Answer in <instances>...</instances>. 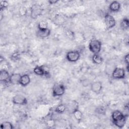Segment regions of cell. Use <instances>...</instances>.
Masks as SVG:
<instances>
[{"label": "cell", "mask_w": 129, "mask_h": 129, "mask_svg": "<svg viewBox=\"0 0 129 129\" xmlns=\"http://www.w3.org/2000/svg\"><path fill=\"white\" fill-rule=\"evenodd\" d=\"M96 110L97 113H99L100 114H104L105 113V108H104L102 106H100L97 108Z\"/></svg>", "instance_id": "obj_26"}, {"label": "cell", "mask_w": 129, "mask_h": 129, "mask_svg": "<svg viewBox=\"0 0 129 129\" xmlns=\"http://www.w3.org/2000/svg\"><path fill=\"white\" fill-rule=\"evenodd\" d=\"M120 4L117 1L112 2L109 6V9L110 11L113 12H117L120 9Z\"/></svg>", "instance_id": "obj_15"}, {"label": "cell", "mask_w": 129, "mask_h": 129, "mask_svg": "<svg viewBox=\"0 0 129 129\" xmlns=\"http://www.w3.org/2000/svg\"><path fill=\"white\" fill-rule=\"evenodd\" d=\"M12 102L14 104L16 105H25L27 104L28 101L27 98L23 95L17 94L13 97Z\"/></svg>", "instance_id": "obj_8"}, {"label": "cell", "mask_w": 129, "mask_h": 129, "mask_svg": "<svg viewBox=\"0 0 129 129\" xmlns=\"http://www.w3.org/2000/svg\"><path fill=\"white\" fill-rule=\"evenodd\" d=\"M20 13L22 16H24L25 15V14L27 13V10L26 9V8L25 7H22L20 9Z\"/></svg>", "instance_id": "obj_28"}, {"label": "cell", "mask_w": 129, "mask_h": 129, "mask_svg": "<svg viewBox=\"0 0 129 129\" xmlns=\"http://www.w3.org/2000/svg\"><path fill=\"white\" fill-rule=\"evenodd\" d=\"M10 75H9L8 72L5 70H1L0 71V80L1 82L4 83H9V79Z\"/></svg>", "instance_id": "obj_12"}, {"label": "cell", "mask_w": 129, "mask_h": 129, "mask_svg": "<svg viewBox=\"0 0 129 129\" xmlns=\"http://www.w3.org/2000/svg\"><path fill=\"white\" fill-rule=\"evenodd\" d=\"M120 26L123 30H127L129 27V21L126 18H123L120 23Z\"/></svg>", "instance_id": "obj_20"}, {"label": "cell", "mask_w": 129, "mask_h": 129, "mask_svg": "<svg viewBox=\"0 0 129 129\" xmlns=\"http://www.w3.org/2000/svg\"><path fill=\"white\" fill-rule=\"evenodd\" d=\"M58 2V1L56 0H50L48 1V2L50 4H55V3H56Z\"/></svg>", "instance_id": "obj_31"}, {"label": "cell", "mask_w": 129, "mask_h": 129, "mask_svg": "<svg viewBox=\"0 0 129 129\" xmlns=\"http://www.w3.org/2000/svg\"><path fill=\"white\" fill-rule=\"evenodd\" d=\"M104 22L107 29L109 30L115 26L116 22L114 18L109 14L105 15L104 17Z\"/></svg>", "instance_id": "obj_7"}, {"label": "cell", "mask_w": 129, "mask_h": 129, "mask_svg": "<svg viewBox=\"0 0 129 129\" xmlns=\"http://www.w3.org/2000/svg\"><path fill=\"white\" fill-rule=\"evenodd\" d=\"M125 76V70L122 68H115L112 73V77L115 79H124Z\"/></svg>", "instance_id": "obj_6"}, {"label": "cell", "mask_w": 129, "mask_h": 129, "mask_svg": "<svg viewBox=\"0 0 129 129\" xmlns=\"http://www.w3.org/2000/svg\"><path fill=\"white\" fill-rule=\"evenodd\" d=\"M67 109V107H66V105L64 104H60L58 105H57L56 108H55V112L60 114V113H63Z\"/></svg>", "instance_id": "obj_18"}, {"label": "cell", "mask_w": 129, "mask_h": 129, "mask_svg": "<svg viewBox=\"0 0 129 129\" xmlns=\"http://www.w3.org/2000/svg\"><path fill=\"white\" fill-rule=\"evenodd\" d=\"M36 34L40 38H46L50 35V30L48 28L45 30H38Z\"/></svg>", "instance_id": "obj_13"}, {"label": "cell", "mask_w": 129, "mask_h": 129, "mask_svg": "<svg viewBox=\"0 0 129 129\" xmlns=\"http://www.w3.org/2000/svg\"><path fill=\"white\" fill-rule=\"evenodd\" d=\"M30 81L31 80L29 76L27 74H24L23 75H22L19 84L23 87H25L29 84V83H30Z\"/></svg>", "instance_id": "obj_14"}, {"label": "cell", "mask_w": 129, "mask_h": 129, "mask_svg": "<svg viewBox=\"0 0 129 129\" xmlns=\"http://www.w3.org/2000/svg\"><path fill=\"white\" fill-rule=\"evenodd\" d=\"M22 75L19 73H13L10 75L9 83L13 85L19 84Z\"/></svg>", "instance_id": "obj_10"}, {"label": "cell", "mask_w": 129, "mask_h": 129, "mask_svg": "<svg viewBox=\"0 0 129 129\" xmlns=\"http://www.w3.org/2000/svg\"><path fill=\"white\" fill-rule=\"evenodd\" d=\"M102 84L100 81H95L91 85V90L95 94H99L102 90Z\"/></svg>", "instance_id": "obj_9"}, {"label": "cell", "mask_w": 129, "mask_h": 129, "mask_svg": "<svg viewBox=\"0 0 129 129\" xmlns=\"http://www.w3.org/2000/svg\"><path fill=\"white\" fill-rule=\"evenodd\" d=\"M54 121L52 119H49L46 122V125L48 127H52L54 125Z\"/></svg>", "instance_id": "obj_27"}, {"label": "cell", "mask_w": 129, "mask_h": 129, "mask_svg": "<svg viewBox=\"0 0 129 129\" xmlns=\"http://www.w3.org/2000/svg\"><path fill=\"white\" fill-rule=\"evenodd\" d=\"M128 36L127 35L125 36V38L124 39V42L126 45H128V42H129V40H128Z\"/></svg>", "instance_id": "obj_30"}, {"label": "cell", "mask_w": 129, "mask_h": 129, "mask_svg": "<svg viewBox=\"0 0 129 129\" xmlns=\"http://www.w3.org/2000/svg\"><path fill=\"white\" fill-rule=\"evenodd\" d=\"M92 60L93 63L96 64H99L103 61L102 57L98 54H93L92 57Z\"/></svg>", "instance_id": "obj_16"}, {"label": "cell", "mask_w": 129, "mask_h": 129, "mask_svg": "<svg viewBox=\"0 0 129 129\" xmlns=\"http://www.w3.org/2000/svg\"><path fill=\"white\" fill-rule=\"evenodd\" d=\"M124 60L126 66H128V63H129V54L128 53L125 55L124 57Z\"/></svg>", "instance_id": "obj_29"}, {"label": "cell", "mask_w": 129, "mask_h": 129, "mask_svg": "<svg viewBox=\"0 0 129 129\" xmlns=\"http://www.w3.org/2000/svg\"><path fill=\"white\" fill-rule=\"evenodd\" d=\"M33 72L36 75L38 76H44L45 75V73H44L42 66H36L34 68Z\"/></svg>", "instance_id": "obj_17"}, {"label": "cell", "mask_w": 129, "mask_h": 129, "mask_svg": "<svg viewBox=\"0 0 129 129\" xmlns=\"http://www.w3.org/2000/svg\"><path fill=\"white\" fill-rule=\"evenodd\" d=\"M127 116L118 110H114L111 114L113 123L120 128H122L125 124Z\"/></svg>", "instance_id": "obj_1"}, {"label": "cell", "mask_w": 129, "mask_h": 129, "mask_svg": "<svg viewBox=\"0 0 129 129\" xmlns=\"http://www.w3.org/2000/svg\"><path fill=\"white\" fill-rule=\"evenodd\" d=\"M2 129H12L14 128L13 124L10 121H4L1 124Z\"/></svg>", "instance_id": "obj_22"}, {"label": "cell", "mask_w": 129, "mask_h": 129, "mask_svg": "<svg viewBox=\"0 0 129 129\" xmlns=\"http://www.w3.org/2000/svg\"><path fill=\"white\" fill-rule=\"evenodd\" d=\"M20 54L19 52L17 51L13 52L11 56V58L13 61H17L20 59Z\"/></svg>", "instance_id": "obj_23"}, {"label": "cell", "mask_w": 129, "mask_h": 129, "mask_svg": "<svg viewBox=\"0 0 129 129\" xmlns=\"http://www.w3.org/2000/svg\"><path fill=\"white\" fill-rule=\"evenodd\" d=\"M80 57V53L77 50H71L67 52L66 54V58L68 61L74 62L78 61Z\"/></svg>", "instance_id": "obj_5"}, {"label": "cell", "mask_w": 129, "mask_h": 129, "mask_svg": "<svg viewBox=\"0 0 129 129\" xmlns=\"http://www.w3.org/2000/svg\"><path fill=\"white\" fill-rule=\"evenodd\" d=\"M72 114H73L75 119L79 121H81L83 118V113L79 109L75 110L72 113Z\"/></svg>", "instance_id": "obj_19"}, {"label": "cell", "mask_w": 129, "mask_h": 129, "mask_svg": "<svg viewBox=\"0 0 129 129\" xmlns=\"http://www.w3.org/2000/svg\"><path fill=\"white\" fill-rule=\"evenodd\" d=\"M66 107L68 111L72 113L75 110L79 109V103L76 100H71L66 105Z\"/></svg>", "instance_id": "obj_11"}, {"label": "cell", "mask_w": 129, "mask_h": 129, "mask_svg": "<svg viewBox=\"0 0 129 129\" xmlns=\"http://www.w3.org/2000/svg\"><path fill=\"white\" fill-rule=\"evenodd\" d=\"M48 23L45 20H42L39 22L38 24V30H45L48 29Z\"/></svg>", "instance_id": "obj_21"}, {"label": "cell", "mask_w": 129, "mask_h": 129, "mask_svg": "<svg viewBox=\"0 0 129 129\" xmlns=\"http://www.w3.org/2000/svg\"><path fill=\"white\" fill-rule=\"evenodd\" d=\"M9 5L8 2L6 1H2L0 2V7H1V11L4 10V9L8 7Z\"/></svg>", "instance_id": "obj_25"}, {"label": "cell", "mask_w": 129, "mask_h": 129, "mask_svg": "<svg viewBox=\"0 0 129 129\" xmlns=\"http://www.w3.org/2000/svg\"><path fill=\"white\" fill-rule=\"evenodd\" d=\"M66 35L67 37L71 40H73L75 39V33L73 31L70 30H68L66 31Z\"/></svg>", "instance_id": "obj_24"}, {"label": "cell", "mask_w": 129, "mask_h": 129, "mask_svg": "<svg viewBox=\"0 0 129 129\" xmlns=\"http://www.w3.org/2000/svg\"><path fill=\"white\" fill-rule=\"evenodd\" d=\"M65 90V87L63 84H55L52 88V95L54 97L61 96L64 94Z\"/></svg>", "instance_id": "obj_4"}, {"label": "cell", "mask_w": 129, "mask_h": 129, "mask_svg": "<svg viewBox=\"0 0 129 129\" xmlns=\"http://www.w3.org/2000/svg\"><path fill=\"white\" fill-rule=\"evenodd\" d=\"M43 8L39 4H34L30 8V16L33 19H37L40 16L42 12Z\"/></svg>", "instance_id": "obj_3"}, {"label": "cell", "mask_w": 129, "mask_h": 129, "mask_svg": "<svg viewBox=\"0 0 129 129\" xmlns=\"http://www.w3.org/2000/svg\"><path fill=\"white\" fill-rule=\"evenodd\" d=\"M101 42L97 39H92L89 43V49L93 54H98L101 51Z\"/></svg>", "instance_id": "obj_2"}]
</instances>
